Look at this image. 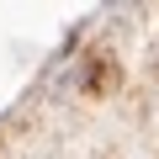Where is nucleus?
Returning a JSON list of instances; mask_svg holds the SVG:
<instances>
[{"instance_id":"obj_1","label":"nucleus","mask_w":159,"mask_h":159,"mask_svg":"<svg viewBox=\"0 0 159 159\" xmlns=\"http://www.w3.org/2000/svg\"><path fill=\"white\" fill-rule=\"evenodd\" d=\"M80 96H111L117 85H122V64H117V53L111 48H96L85 64H80Z\"/></svg>"}]
</instances>
